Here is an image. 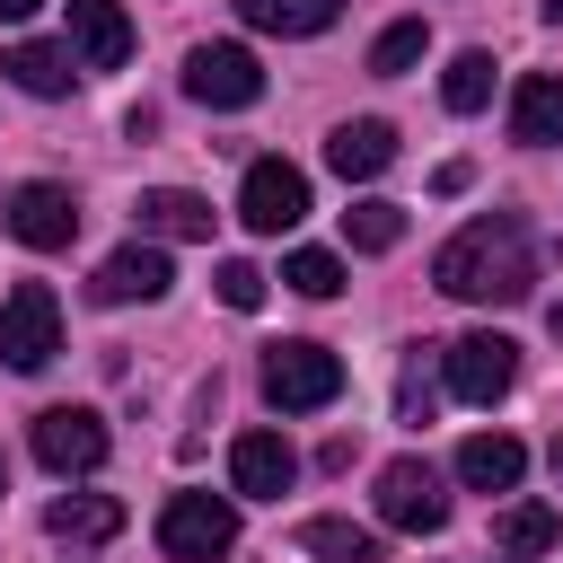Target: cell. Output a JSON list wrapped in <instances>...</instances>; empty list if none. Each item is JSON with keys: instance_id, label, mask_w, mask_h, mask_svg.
I'll use <instances>...</instances> for the list:
<instances>
[{"instance_id": "6da1fadb", "label": "cell", "mask_w": 563, "mask_h": 563, "mask_svg": "<svg viewBox=\"0 0 563 563\" xmlns=\"http://www.w3.org/2000/svg\"><path fill=\"white\" fill-rule=\"evenodd\" d=\"M431 282L466 308H519L537 290V246H528V220L519 211H484L466 220L440 255H431Z\"/></svg>"}, {"instance_id": "7a4b0ae2", "label": "cell", "mask_w": 563, "mask_h": 563, "mask_svg": "<svg viewBox=\"0 0 563 563\" xmlns=\"http://www.w3.org/2000/svg\"><path fill=\"white\" fill-rule=\"evenodd\" d=\"M343 396V361L325 343H273L264 352V405L273 413H317Z\"/></svg>"}, {"instance_id": "3957f363", "label": "cell", "mask_w": 563, "mask_h": 563, "mask_svg": "<svg viewBox=\"0 0 563 563\" xmlns=\"http://www.w3.org/2000/svg\"><path fill=\"white\" fill-rule=\"evenodd\" d=\"M238 545V510L229 501H211V493H167V510H158V554L167 563H220Z\"/></svg>"}, {"instance_id": "277c9868", "label": "cell", "mask_w": 563, "mask_h": 563, "mask_svg": "<svg viewBox=\"0 0 563 563\" xmlns=\"http://www.w3.org/2000/svg\"><path fill=\"white\" fill-rule=\"evenodd\" d=\"M440 361H449V396H457V405H501V396L519 387V343L493 334V325H484V334H457Z\"/></svg>"}, {"instance_id": "5b68a950", "label": "cell", "mask_w": 563, "mask_h": 563, "mask_svg": "<svg viewBox=\"0 0 563 563\" xmlns=\"http://www.w3.org/2000/svg\"><path fill=\"white\" fill-rule=\"evenodd\" d=\"M53 352H62V299L44 282H18L0 299V361L9 369H44Z\"/></svg>"}, {"instance_id": "8992f818", "label": "cell", "mask_w": 563, "mask_h": 563, "mask_svg": "<svg viewBox=\"0 0 563 563\" xmlns=\"http://www.w3.org/2000/svg\"><path fill=\"white\" fill-rule=\"evenodd\" d=\"M185 97L211 106V114H238V106L264 97V70H255L246 44H194V53H185Z\"/></svg>"}, {"instance_id": "52a82bcc", "label": "cell", "mask_w": 563, "mask_h": 563, "mask_svg": "<svg viewBox=\"0 0 563 563\" xmlns=\"http://www.w3.org/2000/svg\"><path fill=\"white\" fill-rule=\"evenodd\" d=\"M238 220H246L255 238H282V229H299V220H308V176H299L290 158H246Z\"/></svg>"}, {"instance_id": "ba28073f", "label": "cell", "mask_w": 563, "mask_h": 563, "mask_svg": "<svg viewBox=\"0 0 563 563\" xmlns=\"http://www.w3.org/2000/svg\"><path fill=\"white\" fill-rule=\"evenodd\" d=\"M378 519L405 528V537H440V528H449L440 475H431L422 457H387V466H378Z\"/></svg>"}, {"instance_id": "9c48e42d", "label": "cell", "mask_w": 563, "mask_h": 563, "mask_svg": "<svg viewBox=\"0 0 563 563\" xmlns=\"http://www.w3.org/2000/svg\"><path fill=\"white\" fill-rule=\"evenodd\" d=\"M106 449H114V440H106V422H97L88 405H44V413H35V457H44L53 475H97Z\"/></svg>"}, {"instance_id": "30bf717a", "label": "cell", "mask_w": 563, "mask_h": 563, "mask_svg": "<svg viewBox=\"0 0 563 563\" xmlns=\"http://www.w3.org/2000/svg\"><path fill=\"white\" fill-rule=\"evenodd\" d=\"M9 238L18 246H35V255H53V246H70L79 238V202H70V185H18L9 194Z\"/></svg>"}, {"instance_id": "8fae6325", "label": "cell", "mask_w": 563, "mask_h": 563, "mask_svg": "<svg viewBox=\"0 0 563 563\" xmlns=\"http://www.w3.org/2000/svg\"><path fill=\"white\" fill-rule=\"evenodd\" d=\"M229 484H238L246 501H282V493L299 484V449H290L282 431H238V440H229Z\"/></svg>"}, {"instance_id": "7c38bea8", "label": "cell", "mask_w": 563, "mask_h": 563, "mask_svg": "<svg viewBox=\"0 0 563 563\" xmlns=\"http://www.w3.org/2000/svg\"><path fill=\"white\" fill-rule=\"evenodd\" d=\"M70 62H79V70H123V62H132V18H123V0H70Z\"/></svg>"}, {"instance_id": "4fadbf2b", "label": "cell", "mask_w": 563, "mask_h": 563, "mask_svg": "<svg viewBox=\"0 0 563 563\" xmlns=\"http://www.w3.org/2000/svg\"><path fill=\"white\" fill-rule=\"evenodd\" d=\"M167 282H176V273H167V255L132 238V246H114V255L97 264V282H88V290H97L106 308H132V299H167Z\"/></svg>"}, {"instance_id": "5bb4252c", "label": "cell", "mask_w": 563, "mask_h": 563, "mask_svg": "<svg viewBox=\"0 0 563 563\" xmlns=\"http://www.w3.org/2000/svg\"><path fill=\"white\" fill-rule=\"evenodd\" d=\"M387 158H396V132H387L378 114H361V123H334V141H325V167H334L343 185H369V176H387Z\"/></svg>"}, {"instance_id": "9a60e30c", "label": "cell", "mask_w": 563, "mask_h": 563, "mask_svg": "<svg viewBox=\"0 0 563 563\" xmlns=\"http://www.w3.org/2000/svg\"><path fill=\"white\" fill-rule=\"evenodd\" d=\"M510 141H528V150H554L563 141V79L554 70H528L510 88Z\"/></svg>"}, {"instance_id": "2e32d148", "label": "cell", "mask_w": 563, "mask_h": 563, "mask_svg": "<svg viewBox=\"0 0 563 563\" xmlns=\"http://www.w3.org/2000/svg\"><path fill=\"white\" fill-rule=\"evenodd\" d=\"M528 475V449L510 440V431H475L466 449H457V484H475V493H510Z\"/></svg>"}, {"instance_id": "e0dca14e", "label": "cell", "mask_w": 563, "mask_h": 563, "mask_svg": "<svg viewBox=\"0 0 563 563\" xmlns=\"http://www.w3.org/2000/svg\"><path fill=\"white\" fill-rule=\"evenodd\" d=\"M44 528H53L62 545H106V537H123V501H114V493H62V501L44 510Z\"/></svg>"}, {"instance_id": "ac0fdd59", "label": "cell", "mask_w": 563, "mask_h": 563, "mask_svg": "<svg viewBox=\"0 0 563 563\" xmlns=\"http://www.w3.org/2000/svg\"><path fill=\"white\" fill-rule=\"evenodd\" d=\"M0 70H9L26 97H70V79H79L70 44H35V35H26V44H9V62H0Z\"/></svg>"}, {"instance_id": "d6986e66", "label": "cell", "mask_w": 563, "mask_h": 563, "mask_svg": "<svg viewBox=\"0 0 563 563\" xmlns=\"http://www.w3.org/2000/svg\"><path fill=\"white\" fill-rule=\"evenodd\" d=\"M238 18L255 35H325L343 18V0H238Z\"/></svg>"}, {"instance_id": "ffe728a7", "label": "cell", "mask_w": 563, "mask_h": 563, "mask_svg": "<svg viewBox=\"0 0 563 563\" xmlns=\"http://www.w3.org/2000/svg\"><path fill=\"white\" fill-rule=\"evenodd\" d=\"M141 229L150 238H211V202L185 185H158V194H141Z\"/></svg>"}, {"instance_id": "44dd1931", "label": "cell", "mask_w": 563, "mask_h": 563, "mask_svg": "<svg viewBox=\"0 0 563 563\" xmlns=\"http://www.w3.org/2000/svg\"><path fill=\"white\" fill-rule=\"evenodd\" d=\"M554 537H563V510H554V501H510V510L493 519V545H501V554H545Z\"/></svg>"}, {"instance_id": "7402d4cb", "label": "cell", "mask_w": 563, "mask_h": 563, "mask_svg": "<svg viewBox=\"0 0 563 563\" xmlns=\"http://www.w3.org/2000/svg\"><path fill=\"white\" fill-rule=\"evenodd\" d=\"M299 545L317 563H378V528H352V519H308Z\"/></svg>"}, {"instance_id": "603a6c76", "label": "cell", "mask_w": 563, "mask_h": 563, "mask_svg": "<svg viewBox=\"0 0 563 563\" xmlns=\"http://www.w3.org/2000/svg\"><path fill=\"white\" fill-rule=\"evenodd\" d=\"M440 106H449V114L493 106V53H457V62L440 70Z\"/></svg>"}, {"instance_id": "cb8c5ba5", "label": "cell", "mask_w": 563, "mask_h": 563, "mask_svg": "<svg viewBox=\"0 0 563 563\" xmlns=\"http://www.w3.org/2000/svg\"><path fill=\"white\" fill-rule=\"evenodd\" d=\"M343 238H352L361 255H387V246L405 238V211H396V202H352V211H343Z\"/></svg>"}, {"instance_id": "d4e9b609", "label": "cell", "mask_w": 563, "mask_h": 563, "mask_svg": "<svg viewBox=\"0 0 563 563\" xmlns=\"http://www.w3.org/2000/svg\"><path fill=\"white\" fill-rule=\"evenodd\" d=\"M422 44H431V26H422V18H396V26L369 44V70H378V79H396V70H413V62H422Z\"/></svg>"}, {"instance_id": "484cf974", "label": "cell", "mask_w": 563, "mask_h": 563, "mask_svg": "<svg viewBox=\"0 0 563 563\" xmlns=\"http://www.w3.org/2000/svg\"><path fill=\"white\" fill-rule=\"evenodd\" d=\"M282 282H290L299 299H334V290H343V255H325V246H299V255L282 264Z\"/></svg>"}, {"instance_id": "4316f807", "label": "cell", "mask_w": 563, "mask_h": 563, "mask_svg": "<svg viewBox=\"0 0 563 563\" xmlns=\"http://www.w3.org/2000/svg\"><path fill=\"white\" fill-rule=\"evenodd\" d=\"M211 290H220V308H238V317H255V308H264V273H255L246 255H229V264L211 273Z\"/></svg>"}, {"instance_id": "83f0119b", "label": "cell", "mask_w": 563, "mask_h": 563, "mask_svg": "<svg viewBox=\"0 0 563 563\" xmlns=\"http://www.w3.org/2000/svg\"><path fill=\"white\" fill-rule=\"evenodd\" d=\"M44 0H0V26H18V18H35Z\"/></svg>"}, {"instance_id": "f1b7e54d", "label": "cell", "mask_w": 563, "mask_h": 563, "mask_svg": "<svg viewBox=\"0 0 563 563\" xmlns=\"http://www.w3.org/2000/svg\"><path fill=\"white\" fill-rule=\"evenodd\" d=\"M545 325H554V343H563V299H554V308H545Z\"/></svg>"}, {"instance_id": "f546056e", "label": "cell", "mask_w": 563, "mask_h": 563, "mask_svg": "<svg viewBox=\"0 0 563 563\" xmlns=\"http://www.w3.org/2000/svg\"><path fill=\"white\" fill-rule=\"evenodd\" d=\"M537 9H545V18H554V26H563V0H537Z\"/></svg>"}, {"instance_id": "4dcf8cb0", "label": "cell", "mask_w": 563, "mask_h": 563, "mask_svg": "<svg viewBox=\"0 0 563 563\" xmlns=\"http://www.w3.org/2000/svg\"><path fill=\"white\" fill-rule=\"evenodd\" d=\"M554 475H563V440H554Z\"/></svg>"}, {"instance_id": "1f68e13d", "label": "cell", "mask_w": 563, "mask_h": 563, "mask_svg": "<svg viewBox=\"0 0 563 563\" xmlns=\"http://www.w3.org/2000/svg\"><path fill=\"white\" fill-rule=\"evenodd\" d=\"M0 484H9V457H0Z\"/></svg>"}]
</instances>
